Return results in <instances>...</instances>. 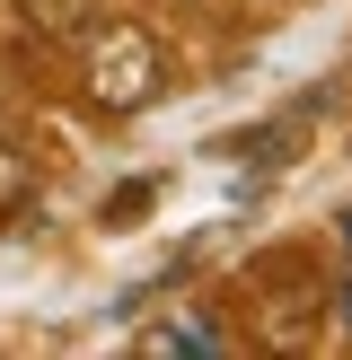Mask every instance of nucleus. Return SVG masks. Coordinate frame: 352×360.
<instances>
[{"instance_id": "obj_1", "label": "nucleus", "mask_w": 352, "mask_h": 360, "mask_svg": "<svg viewBox=\"0 0 352 360\" xmlns=\"http://www.w3.org/2000/svg\"><path fill=\"white\" fill-rule=\"evenodd\" d=\"M141 343L150 352H220V334H203V326H150Z\"/></svg>"}]
</instances>
